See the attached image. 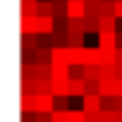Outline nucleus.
Returning <instances> with one entry per match:
<instances>
[{
	"label": "nucleus",
	"mask_w": 122,
	"mask_h": 122,
	"mask_svg": "<svg viewBox=\"0 0 122 122\" xmlns=\"http://www.w3.org/2000/svg\"><path fill=\"white\" fill-rule=\"evenodd\" d=\"M70 34H86V26H84V17L79 19H70Z\"/></svg>",
	"instance_id": "obj_18"
},
{
	"label": "nucleus",
	"mask_w": 122,
	"mask_h": 122,
	"mask_svg": "<svg viewBox=\"0 0 122 122\" xmlns=\"http://www.w3.org/2000/svg\"><path fill=\"white\" fill-rule=\"evenodd\" d=\"M98 77L101 79H117L115 65H98Z\"/></svg>",
	"instance_id": "obj_16"
},
{
	"label": "nucleus",
	"mask_w": 122,
	"mask_h": 122,
	"mask_svg": "<svg viewBox=\"0 0 122 122\" xmlns=\"http://www.w3.org/2000/svg\"><path fill=\"white\" fill-rule=\"evenodd\" d=\"M98 46L101 48H117L120 43H117V31H101L98 34Z\"/></svg>",
	"instance_id": "obj_8"
},
{
	"label": "nucleus",
	"mask_w": 122,
	"mask_h": 122,
	"mask_svg": "<svg viewBox=\"0 0 122 122\" xmlns=\"http://www.w3.org/2000/svg\"><path fill=\"white\" fill-rule=\"evenodd\" d=\"M79 62L81 65H98L101 62V48L96 46H84L79 48Z\"/></svg>",
	"instance_id": "obj_1"
},
{
	"label": "nucleus",
	"mask_w": 122,
	"mask_h": 122,
	"mask_svg": "<svg viewBox=\"0 0 122 122\" xmlns=\"http://www.w3.org/2000/svg\"><path fill=\"white\" fill-rule=\"evenodd\" d=\"M115 122H122V110H115Z\"/></svg>",
	"instance_id": "obj_32"
},
{
	"label": "nucleus",
	"mask_w": 122,
	"mask_h": 122,
	"mask_svg": "<svg viewBox=\"0 0 122 122\" xmlns=\"http://www.w3.org/2000/svg\"><path fill=\"white\" fill-rule=\"evenodd\" d=\"M84 36H86V34H70L67 46H70V48H84V46H86V43H84Z\"/></svg>",
	"instance_id": "obj_22"
},
{
	"label": "nucleus",
	"mask_w": 122,
	"mask_h": 122,
	"mask_svg": "<svg viewBox=\"0 0 122 122\" xmlns=\"http://www.w3.org/2000/svg\"><path fill=\"white\" fill-rule=\"evenodd\" d=\"M67 122H86V110H67Z\"/></svg>",
	"instance_id": "obj_23"
},
{
	"label": "nucleus",
	"mask_w": 122,
	"mask_h": 122,
	"mask_svg": "<svg viewBox=\"0 0 122 122\" xmlns=\"http://www.w3.org/2000/svg\"><path fill=\"white\" fill-rule=\"evenodd\" d=\"M53 17H67V3L53 0Z\"/></svg>",
	"instance_id": "obj_21"
},
{
	"label": "nucleus",
	"mask_w": 122,
	"mask_h": 122,
	"mask_svg": "<svg viewBox=\"0 0 122 122\" xmlns=\"http://www.w3.org/2000/svg\"><path fill=\"white\" fill-rule=\"evenodd\" d=\"M53 122H67V110H53Z\"/></svg>",
	"instance_id": "obj_28"
},
{
	"label": "nucleus",
	"mask_w": 122,
	"mask_h": 122,
	"mask_svg": "<svg viewBox=\"0 0 122 122\" xmlns=\"http://www.w3.org/2000/svg\"><path fill=\"white\" fill-rule=\"evenodd\" d=\"M36 122H53V112H41V110H36Z\"/></svg>",
	"instance_id": "obj_29"
},
{
	"label": "nucleus",
	"mask_w": 122,
	"mask_h": 122,
	"mask_svg": "<svg viewBox=\"0 0 122 122\" xmlns=\"http://www.w3.org/2000/svg\"><path fill=\"white\" fill-rule=\"evenodd\" d=\"M67 86H70V96H74V98H81L86 93V79H81V77H70Z\"/></svg>",
	"instance_id": "obj_6"
},
{
	"label": "nucleus",
	"mask_w": 122,
	"mask_h": 122,
	"mask_svg": "<svg viewBox=\"0 0 122 122\" xmlns=\"http://www.w3.org/2000/svg\"><path fill=\"white\" fill-rule=\"evenodd\" d=\"M53 70V79H70L72 77V65L67 62H50Z\"/></svg>",
	"instance_id": "obj_7"
},
{
	"label": "nucleus",
	"mask_w": 122,
	"mask_h": 122,
	"mask_svg": "<svg viewBox=\"0 0 122 122\" xmlns=\"http://www.w3.org/2000/svg\"><path fill=\"white\" fill-rule=\"evenodd\" d=\"M53 62H67L70 65V46H55L53 48Z\"/></svg>",
	"instance_id": "obj_12"
},
{
	"label": "nucleus",
	"mask_w": 122,
	"mask_h": 122,
	"mask_svg": "<svg viewBox=\"0 0 122 122\" xmlns=\"http://www.w3.org/2000/svg\"><path fill=\"white\" fill-rule=\"evenodd\" d=\"M36 110L53 112L55 110V96L53 93H36Z\"/></svg>",
	"instance_id": "obj_5"
},
{
	"label": "nucleus",
	"mask_w": 122,
	"mask_h": 122,
	"mask_svg": "<svg viewBox=\"0 0 122 122\" xmlns=\"http://www.w3.org/2000/svg\"><path fill=\"white\" fill-rule=\"evenodd\" d=\"M81 108L86 112H98L103 110V96L101 93H84L81 96Z\"/></svg>",
	"instance_id": "obj_2"
},
{
	"label": "nucleus",
	"mask_w": 122,
	"mask_h": 122,
	"mask_svg": "<svg viewBox=\"0 0 122 122\" xmlns=\"http://www.w3.org/2000/svg\"><path fill=\"white\" fill-rule=\"evenodd\" d=\"M38 12V0H22V15H36Z\"/></svg>",
	"instance_id": "obj_20"
},
{
	"label": "nucleus",
	"mask_w": 122,
	"mask_h": 122,
	"mask_svg": "<svg viewBox=\"0 0 122 122\" xmlns=\"http://www.w3.org/2000/svg\"><path fill=\"white\" fill-rule=\"evenodd\" d=\"M115 93H117L115 79H101V96H115Z\"/></svg>",
	"instance_id": "obj_14"
},
{
	"label": "nucleus",
	"mask_w": 122,
	"mask_h": 122,
	"mask_svg": "<svg viewBox=\"0 0 122 122\" xmlns=\"http://www.w3.org/2000/svg\"><path fill=\"white\" fill-rule=\"evenodd\" d=\"M67 17L70 19L86 17V0H67Z\"/></svg>",
	"instance_id": "obj_3"
},
{
	"label": "nucleus",
	"mask_w": 122,
	"mask_h": 122,
	"mask_svg": "<svg viewBox=\"0 0 122 122\" xmlns=\"http://www.w3.org/2000/svg\"><path fill=\"white\" fill-rule=\"evenodd\" d=\"M19 31L22 34H38V15H22Z\"/></svg>",
	"instance_id": "obj_4"
},
{
	"label": "nucleus",
	"mask_w": 122,
	"mask_h": 122,
	"mask_svg": "<svg viewBox=\"0 0 122 122\" xmlns=\"http://www.w3.org/2000/svg\"><path fill=\"white\" fill-rule=\"evenodd\" d=\"M84 79H101L98 77V65H84Z\"/></svg>",
	"instance_id": "obj_26"
},
{
	"label": "nucleus",
	"mask_w": 122,
	"mask_h": 122,
	"mask_svg": "<svg viewBox=\"0 0 122 122\" xmlns=\"http://www.w3.org/2000/svg\"><path fill=\"white\" fill-rule=\"evenodd\" d=\"M86 93H101V79H86Z\"/></svg>",
	"instance_id": "obj_27"
},
{
	"label": "nucleus",
	"mask_w": 122,
	"mask_h": 122,
	"mask_svg": "<svg viewBox=\"0 0 122 122\" xmlns=\"http://www.w3.org/2000/svg\"><path fill=\"white\" fill-rule=\"evenodd\" d=\"M86 3H98V0H86Z\"/></svg>",
	"instance_id": "obj_35"
},
{
	"label": "nucleus",
	"mask_w": 122,
	"mask_h": 122,
	"mask_svg": "<svg viewBox=\"0 0 122 122\" xmlns=\"http://www.w3.org/2000/svg\"><path fill=\"white\" fill-rule=\"evenodd\" d=\"M34 79H50L53 77V70H50V62H34Z\"/></svg>",
	"instance_id": "obj_10"
},
{
	"label": "nucleus",
	"mask_w": 122,
	"mask_h": 122,
	"mask_svg": "<svg viewBox=\"0 0 122 122\" xmlns=\"http://www.w3.org/2000/svg\"><path fill=\"white\" fill-rule=\"evenodd\" d=\"M70 101H72V96H55V108L57 110H70Z\"/></svg>",
	"instance_id": "obj_24"
},
{
	"label": "nucleus",
	"mask_w": 122,
	"mask_h": 122,
	"mask_svg": "<svg viewBox=\"0 0 122 122\" xmlns=\"http://www.w3.org/2000/svg\"><path fill=\"white\" fill-rule=\"evenodd\" d=\"M115 101H117V110H122V93H115Z\"/></svg>",
	"instance_id": "obj_31"
},
{
	"label": "nucleus",
	"mask_w": 122,
	"mask_h": 122,
	"mask_svg": "<svg viewBox=\"0 0 122 122\" xmlns=\"http://www.w3.org/2000/svg\"><path fill=\"white\" fill-rule=\"evenodd\" d=\"M117 43L122 46V31H117Z\"/></svg>",
	"instance_id": "obj_34"
},
{
	"label": "nucleus",
	"mask_w": 122,
	"mask_h": 122,
	"mask_svg": "<svg viewBox=\"0 0 122 122\" xmlns=\"http://www.w3.org/2000/svg\"><path fill=\"white\" fill-rule=\"evenodd\" d=\"M117 17L110 15V17H101V31H117Z\"/></svg>",
	"instance_id": "obj_13"
},
{
	"label": "nucleus",
	"mask_w": 122,
	"mask_h": 122,
	"mask_svg": "<svg viewBox=\"0 0 122 122\" xmlns=\"http://www.w3.org/2000/svg\"><path fill=\"white\" fill-rule=\"evenodd\" d=\"M53 31H55V17L38 15V34H53Z\"/></svg>",
	"instance_id": "obj_9"
},
{
	"label": "nucleus",
	"mask_w": 122,
	"mask_h": 122,
	"mask_svg": "<svg viewBox=\"0 0 122 122\" xmlns=\"http://www.w3.org/2000/svg\"><path fill=\"white\" fill-rule=\"evenodd\" d=\"M115 15L122 19V0H115Z\"/></svg>",
	"instance_id": "obj_30"
},
{
	"label": "nucleus",
	"mask_w": 122,
	"mask_h": 122,
	"mask_svg": "<svg viewBox=\"0 0 122 122\" xmlns=\"http://www.w3.org/2000/svg\"><path fill=\"white\" fill-rule=\"evenodd\" d=\"M50 79H34V93H50Z\"/></svg>",
	"instance_id": "obj_17"
},
{
	"label": "nucleus",
	"mask_w": 122,
	"mask_h": 122,
	"mask_svg": "<svg viewBox=\"0 0 122 122\" xmlns=\"http://www.w3.org/2000/svg\"><path fill=\"white\" fill-rule=\"evenodd\" d=\"M36 15H53V0H38V12Z\"/></svg>",
	"instance_id": "obj_25"
},
{
	"label": "nucleus",
	"mask_w": 122,
	"mask_h": 122,
	"mask_svg": "<svg viewBox=\"0 0 122 122\" xmlns=\"http://www.w3.org/2000/svg\"><path fill=\"white\" fill-rule=\"evenodd\" d=\"M36 46H38L36 34H22V48H24V50H31V48H36Z\"/></svg>",
	"instance_id": "obj_19"
},
{
	"label": "nucleus",
	"mask_w": 122,
	"mask_h": 122,
	"mask_svg": "<svg viewBox=\"0 0 122 122\" xmlns=\"http://www.w3.org/2000/svg\"><path fill=\"white\" fill-rule=\"evenodd\" d=\"M117 62H122V46H117Z\"/></svg>",
	"instance_id": "obj_33"
},
{
	"label": "nucleus",
	"mask_w": 122,
	"mask_h": 122,
	"mask_svg": "<svg viewBox=\"0 0 122 122\" xmlns=\"http://www.w3.org/2000/svg\"><path fill=\"white\" fill-rule=\"evenodd\" d=\"M19 108L22 110H36V93H22Z\"/></svg>",
	"instance_id": "obj_15"
},
{
	"label": "nucleus",
	"mask_w": 122,
	"mask_h": 122,
	"mask_svg": "<svg viewBox=\"0 0 122 122\" xmlns=\"http://www.w3.org/2000/svg\"><path fill=\"white\" fill-rule=\"evenodd\" d=\"M62 3H67V0H62Z\"/></svg>",
	"instance_id": "obj_36"
},
{
	"label": "nucleus",
	"mask_w": 122,
	"mask_h": 122,
	"mask_svg": "<svg viewBox=\"0 0 122 122\" xmlns=\"http://www.w3.org/2000/svg\"><path fill=\"white\" fill-rule=\"evenodd\" d=\"M50 93L53 96H70V86H67V79H53L50 81Z\"/></svg>",
	"instance_id": "obj_11"
}]
</instances>
